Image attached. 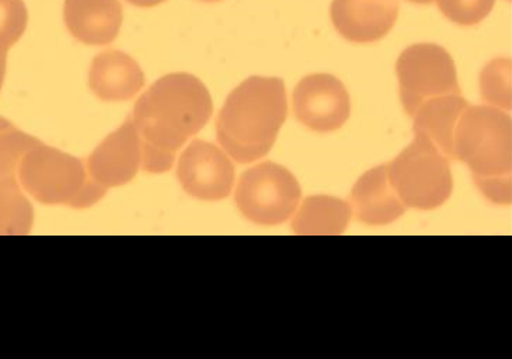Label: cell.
<instances>
[{"instance_id": "1", "label": "cell", "mask_w": 512, "mask_h": 359, "mask_svg": "<svg viewBox=\"0 0 512 359\" xmlns=\"http://www.w3.org/2000/svg\"><path fill=\"white\" fill-rule=\"evenodd\" d=\"M213 113L206 85L189 73L162 76L136 101L133 123L142 142V169H172L179 149L207 125Z\"/></svg>"}, {"instance_id": "2", "label": "cell", "mask_w": 512, "mask_h": 359, "mask_svg": "<svg viewBox=\"0 0 512 359\" xmlns=\"http://www.w3.org/2000/svg\"><path fill=\"white\" fill-rule=\"evenodd\" d=\"M287 113L284 81L251 76L230 92L221 108L218 142L238 164H252L268 155Z\"/></svg>"}, {"instance_id": "3", "label": "cell", "mask_w": 512, "mask_h": 359, "mask_svg": "<svg viewBox=\"0 0 512 359\" xmlns=\"http://www.w3.org/2000/svg\"><path fill=\"white\" fill-rule=\"evenodd\" d=\"M454 160L471 170L493 203H511V118L500 108L468 106L454 135Z\"/></svg>"}, {"instance_id": "4", "label": "cell", "mask_w": 512, "mask_h": 359, "mask_svg": "<svg viewBox=\"0 0 512 359\" xmlns=\"http://www.w3.org/2000/svg\"><path fill=\"white\" fill-rule=\"evenodd\" d=\"M17 177L34 200L49 205L87 209L107 193L90 177L84 160L42 142L25 153Z\"/></svg>"}, {"instance_id": "5", "label": "cell", "mask_w": 512, "mask_h": 359, "mask_svg": "<svg viewBox=\"0 0 512 359\" xmlns=\"http://www.w3.org/2000/svg\"><path fill=\"white\" fill-rule=\"evenodd\" d=\"M449 159L424 135L415 139L387 165L390 182L406 208L433 210L452 193Z\"/></svg>"}, {"instance_id": "6", "label": "cell", "mask_w": 512, "mask_h": 359, "mask_svg": "<svg viewBox=\"0 0 512 359\" xmlns=\"http://www.w3.org/2000/svg\"><path fill=\"white\" fill-rule=\"evenodd\" d=\"M301 198L302 188L295 176L271 161L247 169L235 193L243 216L262 226L284 224L294 215Z\"/></svg>"}, {"instance_id": "7", "label": "cell", "mask_w": 512, "mask_h": 359, "mask_svg": "<svg viewBox=\"0 0 512 359\" xmlns=\"http://www.w3.org/2000/svg\"><path fill=\"white\" fill-rule=\"evenodd\" d=\"M400 98L406 113L414 116L426 101L462 94L454 61L448 51L434 44H417L400 55L396 65Z\"/></svg>"}, {"instance_id": "8", "label": "cell", "mask_w": 512, "mask_h": 359, "mask_svg": "<svg viewBox=\"0 0 512 359\" xmlns=\"http://www.w3.org/2000/svg\"><path fill=\"white\" fill-rule=\"evenodd\" d=\"M293 109L298 121L310 130H339L351 116V99L343 82L330 74H312L296 85Z\"/></svg>"}, {"instance_id": "9", "label": "cell", "mask_w": 512, "mask_h": 359, "mask_svg": "<svg viewBox=\"0 0 512 359\" xmlns=\"http://www.w3.org/2000/svg\"><path fill=\"white\" fill-rule=\"evenodd\" d=\"M177 177L193 198L220 201L228 198L233 190L235 168L215 144L194 140L179 158Z\"/></svg>"}, {"instance_id": "10", "label": "cell", "mask_w": 512, "mask_h": 359, "mask_svg": "<svg viewBox=\"0 0 512 359\" xmlns=\"http://www.w3.org/2000/svg\"><path fill=\"white\" fill-rule=\"evenodd\" d=\"M142 142L132 117L108 135L85 161L90 177L102 187L130 183L142 168Z\"/></svg>"}, {"instance_id": "11", "label": "cell", "mask_w": 512, "mask_h": 359, "mask_svg": "<svg viewBox=\"0 0 512 359\" xmlns=\"http://www.w3.org/2000/svg\"><path fill=\"white\" fill-rule=\"evenodd\" d=\"M398 13V0H334L330 10L337 31L356 44H369L387 36Z\"/></svg>"}, {"instance_id": "12", "label": "cell", "mask_w": 512, "mask_h": 359, "mask_svg": "<svg viewBox=\"0 0 512 359\" xmlns=\"http://www.w3.org/2000/svg\"><path fill=\"white\" fill-rule=\"evenodd\" d=\"M64 20L72 36L88 46H107L123 24L119 0H65Z\"/></svg>"}, {"instance_id": "13", "label": "cell", "mask_w": 512, "mask_h": 359, "mask_svg": "<svg viewBox=\"0 0 512 359\" xmlns=\"http://www.w3.org/2000/svg\"><path fill=\"white\" fill-rule=\"evenodd\" d=\"M355 217L366 225H389L404 215L406 205L391 184L387 165L365 173L349 195Z\"/></svg>"}, {"instance_id": "14", "label": "cell", "mask_w": 512, "mask_h": 359, "mask_svg": "<svg viewBox=\"0 0 512 359\" xmlns=\"http://www.w3.org/2000/svg\"><path fill=\"white\" fill-rule=\"evenodd\" d=\"M145 84L139 63L121 50L102 51L93 59L89 70V87L102 101L133 99Z\"/></svg>"}, {"instance_id": "15", "label": "cell", "mask_w": 512, "mask_h": 359, "mask_svg": "<svg viewBox=\"0 0 512 359\" xmlns=\"http://www.w3.org/2000/svg\"><path fill=\"white\" fill-rule=\"evenodd\" d=\"M462 94H448L426 101L413 116L414 133L424 135L449 160H454V135L459 118L468 107Z\"/></svg>"}, {"instance_id": "16", "label": "cell", "mask_w": 512, "mask_h": 359, "mask_svg": "<svg viewBox=\"0 0 512 359\" xmlns=\"http://www.w3.org/2000/svg\"><path fill=\"white\" fill-rule=\"evenodd\" d=\"M353 216L351 205L327 195H313L304 200L292 227L298 235H340Z\"/></svg>"}, {"instance_id": "17", "label": "cell", "mask_w": 512, "mask_h": 359, "mask_svg": "<svg viewBox=\"0 0 512 359\" xmlns=\"http://www.w3.org/2000/svg\"><path fill=\"white\" fill-rule=\"evenodd\" d=\"M33 208L17 183H0V235H27Z\"/></svg>"}, {"instance_id": "18", "label": "cell", "mask_w": 512, "mask_h": 359, "mask_svg": "<svg viewBox=\"0 0 512 359\" xmlns=\"http://www.w3.org/2000/svg\"><path fill=\"white\" fill-rule=\"evenodd\" d=\"M39 141L0 117V183H17L21 161Z\"/></svg>"}, {"instance_id": "19", "label": "cell", "mask_w": 512, "mask_h": 359, "mask_svg": "<svg viewBox=\"0 0 512 359\" xmlns=\"http://www.w3.org/2000/svg\"><path fill=\"white\" fill-rule=\"evenodd\" d=\"M483 99L500 109L511 108V62L507 58L494 59L481 75Z\"/></svg>"}, {"instance_id": "20", "label": "cell", "mask_w": 512, "mask_h": 359, "mask_svg": "<svg viewBox=\"0 0 512 359\" xmlns=\"http://www.w3.org/2000/svg\"><path fill=\"white\" fill-rule=\"evenodd\" d=\"M28 20L23 0H0V47H13L27 30Z\"/></svg>"}, {"instance_id": "21", "label": "cell", "mask_w": 512, "mask_h": 359, "mask_svg": "<svg viewBox=\"0 0 512 359\" xmlns=\"http://www.w3.org/2000/svg\"><path fill=\"white\" fill-rule=\"evenodd\" d=\"M437 4L450 21L471 27L491 13L496 0H437Z\"/></svg>"}, {"instance_id": "22", "label": "cell", "mask_w": 512, "mask_h": 359, "mask_svg": "<svg viewBox=\"0 0 512 359\" xmlns=\"http://www.w3.org/2000/svg\"><path fill=\"white\" fill-rule=\"evenodd\" d=\"M7 51L8 49L0 47V90L3 88L6 75Z\"/></svg>"}, {"instance_id": "23", "label": "cell", "mask_w": 512, "mask_h": 359, "mask_svg": "<svg viewBox=\"0 0 512 359\" xmlns=\"http://www.w3.org/2000/svg\"><path fill=\"white\" fill-rule=\"evenodd\" d=\"M126 2L136 7L150 8L165 3L166 0H126Z\"/></svg>"}, {"instance_id": "24", "label": "cell", "mask_w": 512, "mask_h": 359, "mask_svg": "<svg viewBox=\"0 0 512 359\" xmlns=\"http://www.w3.org/2000/svg\"><path fill=\"white\" fill-rule=\"evenodd\" d=\"M408 2H411L414 4L426 5V4H432L434 2V0H408Z\"/></svg>"}, {"instance_id": "25", "label": "cell", "mask_w": 512, "mask_h": 359, "mask_svg": "<svg viewBox=\"0 0 512 359\" xmlns=\"http://www.w3.org/2000/svg\"><path fill=\"white\" fill-rule=\"evenodd\" d=\"M200 2H203V3H218V2H221V0H200Z\"/></svg>"}]
</instances>
